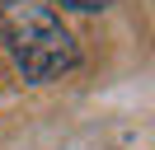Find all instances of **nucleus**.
<instances>
[{
	"mask_svg": "<svg viewBox=\"0 0 155 150\" xmlns=\"http://www.w3.org/2000/svg\"><path fill=\"white\" fill-rule=\"evenodd\" d=\"M0 42L10 47L19 75L33 84L61 80L80 61L75 33L61 24V14L47 0H5L0 5Z\"/></svg>",
	"mask_w": 155,
	"mask_h": 150,
	"instance_id": "nucleus-1",
	"label": "nucleus"
},
{
	"mask_svg": "<svg viewBox=\"0 0 155 150\" xmlns=\"http://www.w3.org/2000/svg\"><path fill=\"white\" fill-rule=\"evenodd\" d=\"M57 5H66V9H85V14H94V9H108L113 0H57Z\"/></svg>",
	"mask_w": 155,
	"mask_h": 150,
	"instance_id": "nucleus-2",
	"label": "nucleus"
}]
</instances>
